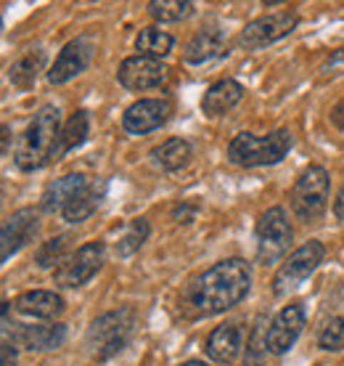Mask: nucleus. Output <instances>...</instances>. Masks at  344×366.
Here are the masks:
<instances>
[{"label":"nucleus","mask_w":344,"mask_h":366,"mask_svg":"<svg viewBox=\"0 0 344 366\" xmlns=\"http://www.w3.org/2000/svg\"><path fill=\"white\" fill-rule=\"evenodd\" d=\"M252 287V268L241 257H228L204 271L188 292L196 316H218L244 300Z\"/></svg>","instance_id":"1"},{"label":"nucleus","mask_w":344,"mask_h":366,"mask_svg":"<svg viewBox=\"0 0 344 366\" xmlns=\"http://www.w3.org/2000/svg\"><path fill=\"white\" fill-rule=\"evenodd\" d=\"M59 138H61V114L56 107L46 104L35 112L32 122L27 125V130L21 133L16 147V167L24 173L40 170L51 157H56L59 149Z\"/></svg>","instance_id":"2"},{"label":"nucleus","mask_w":344,"mask_h":366,"mask_svg":"<svg viewBox=\"0 0 344 366\" xmlns=\"http://www.w3.org/2000/svg\"><path fill=\"white\" fill-rule=\"evenodd\" d=\"M291 149L289 130H275L270 136H252V133H238L228 144V159L238 167H263L275 165Z\"/></svg>","instance_id":"3"},{"label":"nucleus","mask_w":344,"mask_h":366,"mask_svg":"<svg viewBox=\"0 0 344 366\" xmlns=\"http://www.w3.org/2000/svg\"><path fill=\"white\" fill-rule=\"evenodd\" d=\"M133 324L136 316L130 308H119V311H109L98 316L88 330V350L93 358L106 361V358L117 356L119 350L127 345V340L133 335Z\"/></svg>","instance_id":"4"},{"label":"nucleus","mask_w":344,"mask_h":366,"mask_svg":"<svg viewBox=\"0 0 344 366\" xmlns=\"http://www.w3.org/2000/svg\"><path fill=\"white\" fill-rule=\"evenodd\" d=\"M328 173L323 167L310 165L305 173L299 175L294 189H291V210L299 220L313 223L326 212L328 204Z\"/></svg>","instance_id":"5"},{"label":"nucleus","mask_w":344,"mask_h":366,"mask_svg":"<svg viewBox=\"0 0 344 366\" xmlns=\"http://www.w3.org/2000/svg\"><path fill=\"white\" fill-rule=\"evenodd\" d=\"M294 231L289 226V218L281 207L265 210L257 220V263L273 266L278 263L291 244Z\"/></svg>","instance_id":"6"},{"label":"nucleus","mask_w":344,"mask_h":366,"mask_svg":"<svg viewBox=\"0 0 344 366\" xmlns=\"http://www.w3.org/2000/svg\"><path fill=\"white\" fill-rule=\"evenodd\" d=\"M323 255H326V249H323L320 242H315V239L305 242V244L299 249H294V252L286 257V263H281V268L275 271V276H273V292L286 295V292H291V290H297L299 284L305 282V279L323 263Z\"/></svg>","instance_id":"7"},{"label":"nucleus","mask_w":344,"mask_h":366,"mask_svg":"<svg viewBox=\"0 0 344 366\" xmlns=\"http://www.w3.org/2000/svg\"><path fill=\"white\" fill-rule=\"evenodd\" d=\"M103 242H88V244H82L77 252H72L69 257H64V263L56 268V284H61V287H82V284H88L93 276L98 274V268L103 266Z\"/></svg>","instance_id":"8"},{"label":"nucleus","mask_w":344,"mask_h":366,"mask_svg":"<svg viewBox=\"0 0 344 366\" xmlns=\"http://www.w3.org/2000/svg\"><path fill=\"white\" fill-rule=\"evenodd\" d=\"M299 24V16L294 11H281V14H268V16H260L249 21L241 35H238V46L246 48V51H257V48H265L281 40V37L291 35Z\"/></svg>","instance_id":"9"},{"label":"nucleus","mask_w":344,"mask_h":366,"mask_svg":"<svg viewBox=\"0 0 344 366\" xmlns=\"http://www.w3.org/2000/svg\"><path fill=\"white\" fill-rule=\"evenodd\" d=\"M170 69L159 61V59H148V56H130L119 64L117 80L127 91H151L167 83Z\"/></svg>","instance_id":"10"},{"label":"nucleus","mask_w":344,"mask_h":366,"mask_svg":"<svg viewBox=\"0 0 344 366\" xmlns=\"http://www.w3.org/2000/svg\"><path fill=\"white\" fill-rule=\"evenodd\" d=\"M302 327H305V308L299 302H291V305L281 308L278 316L268 327V353L283 356L302 335Z\"/></svg>","instance_id":"11"},{"label":"nucleus","mask_w":344,"mask_h":366,"mask_svg":"<svg viewBox=\"0 0 344 366\" xmlns=\"http://www.w3.org/2000/svg\"><path fill=\"white\" fill-rule=\"evenodd\" d=\"M172 114V104L167 99H141L133 107H127L122 117V128L133 136H143L151 130L162 128Z\"/></svg>","instance_id":"12"},{"label":"nucleus","mask_w":344,"mask_h":366,"mask_svg":"<svg viewBox=\"0 0 344 366\" xmlns=\"http://www.w3.org/2000/svg\"><path fill=\"white\" fill-rule=\"evenodd\" d=\"M93 59V43L85 40V37H77L72 43H66L64 51L59 54V59L54 61L51 72H48V83L51 85H61L69 83L72 77H77L80 72L88 69Z\"/></svg>","instance_id":"13"},{"label":"nucleus","mask_w":344,"mask_h":366,"mask_svg":"<svg viewBox=\"0 0 344 366\" xmlns=\"http://www.w3.org/2000/svg\"><path fill=\"white\" fill-rule=\"evenodd\" d=\"M37 234V212L32 207H21L3 223V260H9L14 252L24 247L27 242H32V237Z\"/></svg>","instance_id":"14"},{"label":"nucleus","mask_w":344,"mask_h":366,"mask_svg":"<svg viewBox=\"0 0 344 366\" xmlns=\"http://www.w3.org/2000/svg\"><path fill=\"white\" fill-rule=\"evenodd\" d=\"M14 345L27 350H54L66 340L64 324H14Z\"/></svg>","instance_id":"15"},{"label":"nucleus","mask_w":344,"mask_h":366,"mask_svg":"<svg viewBox=\"0 0 344 366\" xmlns=\"http://www.w3.org/2000/svg\"><path fill=\"white\" fill-rule=\"evenodd\" d=\"M88 178L80 173H72V175H64V178H56L46 186V192H43V199H40V207L46 212H64V207L69 204V202L77 197V194L88 186Z\"/></svg>","instance_id":"16"},{"label":"nucleus","mask_w":344,"mask_h":366,"mask_svg":"<svg viewBox=\"0 0 344 366\" xmlns=\"http://www.w3.org/2000/svg\"><path fill=\"white\" fill-rule=\"evenodd\" d=\"M241 99H244V85L226 77V80H218L215 85L207 88L204 99H201V112L207 117H220V114L233 109Z\"/></svg>","instance_id":"17"},{"label":"nucleus","mask_w":344,"mask_h":366,"mask_svg":"<svg viewBox=\"0 0 344 366\" xmlns=\"http://www.w3.org/2000/svg\"><path fill=\"white\" fill-rule=\"evenodd\" d=\"M241 330L238 324H223V327H215L212 335L207 337V356L215 361V364H233L238 353H241Z\"/></svg>","instance_id":"18"},{"label":"nucleus","mask_w":344,"mask_h":366,"mask_svg":"<svg viewBox=\"0 0 344 366\" xmlns=\"http://www.w3.org/2000/svg\"><path fill=\"white\" fill-rule=\"evenodd\" d=\"M16 311L32 319H56L64 313V297L48 290H29L16 297Z\"/></svg>","instance_id":"19"},{"label":"nucleus","mask_w":344,"mask_h":366,"mask_svg":"<svg viewBox=\"0 0 344 366\" xmlns=\"http://www.w3.org/2000/svg\"><path fill=\"white\" fill-rule=\"evenodd\" d=\"M223 54H226V37H223V32L220 29H199L188 40L183 59L188 64H207V61H212V59H218Z\"/></svg>","instance_id":"20"},{"label":"nucleus","mask_w":344,"mask_h":366,"mask_svg":"<svg viewBox=\"0 0 344 366\" xmlns=\"http://www.w3.org/2000/svg\"><path fill=\"white\" fill-rule=\"evenodd\" d=\"M103 192H106L103 183H101V186L98 183H88V186L64 207V212H61L64 220H66V223H82V220H88L93 212L98 210L101 199H103Z\"/></svg>","instance_id":"21"},{"label":"nucleus","mask_w":344,"mask_h":366,"mask_svg":"<svg viewBox=\"0 0 344 366\" xmlns=\"http://www.w3.org/2000/svg\"><path fill=\"white\" fill-rule=\"evenodd\" d=\"M154 157V162L162 170L167 173H175V170H181L191 162V144L188 141H183V138H170V141H164L162 147H156L151 152Z\"/></svg>","instance_id":"22"},{"label":"nucleus","mask_w":344,"mask_h":366,"mask_svg":"<svg viewBox=\"0 0 344 366\" xmlns=\"http://www.w3.org/2000/svg\"><path fill=\"white\" fill-rule=\"evenodd\" d=\"M88 130H91V119H88V112H74L72 117L66 119V125L61 128V138H59V149H56V159L64 157L66 152L82 147L85 138H88Z\"/></svg>","instance_id":"23"},{"label":"nucleus","mask_w":344,"mask_h":366,"mask_svg":"<svg viewBox=\"0 0 344 366\" xmlns=\"http://www.w3.org/2000/svg\"><path fill=\"white\" fill-rule=\"evenodd\" d=\"M43 64H46V54L43 51H29L24 54L19 61H14L9 69L11 83L16 88H32L37 80V74L43 72Z\"/></svg>","instance_id":"24"},{"label":"nucleus","mask_w":344,"mask_h":366,"mask_svg":"<svg viewBox=\"0 0 344 366\" xmlns=\"http://www.w3.org/2000/svg\"><path fill=\"white\" fill-rule=\"evenodd\" d=\"M172 46H175V37L159 27H146L136 37V48L141 51V56H148V59H162L170 54Z\"/></svg>","instance_id":"25"},{"label":"nucleus","mask_w":344,"mask_h":366,"mask_svg":"<svg viewBox=\"0 0 344 366\" xmlns=\"http://www.w3.org/2000/svg\"><path fill=\"white\" fill-rule=\"evenodd\" d=\"M191 11H193V3H188V0H151L148 3V14L162 24L183 21L191 16Z\"/></svg>","instance_id":"26"},{"label":"nucleus","mask_w":344,"mask_h":366,"mask_svg":"<svg viewBox=\"0 0 344 366\" xmlns=\"http://www.w3.org/2000/svg\"><path fill=\"white\" fill-rule=\"evenodd\" d=\"M148 220L143 218H136V220H130V226L125 229V234L119 237L117 242V255L119 257H130V255H136L138 249L143 247V242L148 239Z\"/></svg>","instance_id":"27"},{"label":"nucleus","mask_w":344,"mask_h":366,"mask_svg":"<svg viewBox=\"0 0 344 366\" xmlns=\"http://www.w3.org/2000/svg\"><path fill=\"white\" fill-rule=\"evenodd\" d=\"M66 247H69V237H66V234L43 242V247L37 249V255H35L37 266L40 268H51V266L59 268L64 263V252H66Z\"/></svg>","instance_id":"28"},{"label":"nucleus","mask_w":344,"mask_h":366,"mask_svg":"<svg viewBox=\"0 0 344 366\" xmlns=\"http://www.w3.org/2000/svg\"><path fill=\"white\" fill-rule=\"evenodd\" d=\"M265 356H268V332H263V319H260L249 337V345H246L244 366H263Z\"/></svg>","instance_id":"29"},{"label":"nucleus","mask_w":344,"mask_h":366,"mask_svg":"<svg viewBox=\"0 0 344 366\" xmlns=\"http://www.w3.org/2000/svg\"><path fill=\"white\" fill-rule=\"evenodd\" d=\"M318 342H320V348L331 350V353L342 350L344 348V319L334 316V319L328 321L326 327H323V332H320Z\"/></svg>","instance_id":"30"},{"label":"nucleus","mask_w":344,"mask_h":366,"mask_svg":"<svg viewBox=\"0 0 344 366\" xmlns=\"http://www.w3.org/2000/svg\"><path fill=\"white\" fill-rule=\"evenodd\" d=\"M0 356H3V364L0 366H16V348H14V342H11V340H3Z\"/></svg>","instance_id":"31"},{"label":"nucleus","mask_w":344,"mask_h":366,"mask_svg":"<svg viewBox=\"0 0 344 366\" xmlns=\"http://www.w3.org/2000/svg\"><path fill=\"white\" fill-rule=\"evenodd\" d=\"M193 215H196V207H188V204H178L175 207V220L178 223H191Z\"/></svg>","instance_id":"32"},{"label":"nucleus","mask_w":344,"mask_h":366,"mask_svg":"<svg viewBox=\"0 0 344 366\" xmlns=\"http://www.w3.org/2000/svg\"><path fill=\"white\" fill-rule=\"evenodd\" d=\"M331 122H334L339 130H344V99L339 101L334 107V112H331Z\"/></svg>","instance_id":"33"},{"label":"nucleus","mask_w":344,"mask_h":366,"mask_svg":"<svg viewBox=\"0 0 344 366\" xmlns=\"http://www.w3.org/2000/svg\"><path fill=\"white\" fill-rule=\"evenodd\" d=\"M334 215L339 220H344V186H342V192H339V197H336V202H334Z\"/></svg>","instance_id":"34"},{"label":"nucleus","mask_w":344,"mask_h":366,"mask_svg":"<svg viewBox=\"0 0 344 366\" xmlns=\"http://www.w3.org/2000/svg\"><path fill=\"white\" fill-rule=\"evenodd\" d=\"M9 133H11V130H9V125H3V152H9Z\"/></svg>","instance_id":"35"},{"label":"nucleus","mask_w":344,"mask_h":366,"mask_svg":"<svg viewBox=\"0 0 344 366\" xmlns=\"http://www.w3.org/2000/svg\"><path fill=\"white\" fill-rule=\"evenodd\" d=\"M178 366H209V364H204V361H196V358H191V361H183V364H178Z\"/></svg>","instance_id":"36"}]
</instances>
